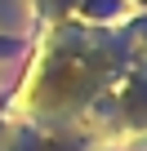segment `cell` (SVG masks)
<instances>
[{
  "label": "cell",
  "mask_w": 147,
  "mask_h": 151,
  "mask_svg": "<svg viewBox=\"0 0 147 151\" xmlns=\"http://www.w3.org/2000/svg\"><path fill=\"white\" fill-rule=\"evenodd\" d=\"M27 49V40H18V36H0V58H9V53H22Z\"/></svg>",
  "instance_id": "cell-1"
}]
</instances>
